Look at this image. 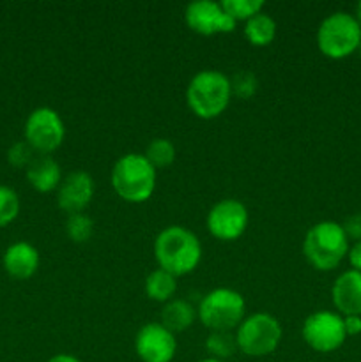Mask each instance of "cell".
Returning a JSON list of instances; mask_svg holds the SVG:
<instances>
[{
  "instance_id": "5",
  "label": "cell",
  "mask_w": 361,
  "mask_h": 362,
  "mask_svg": "<svg viewBox=\"0 0 361 362\" xmlns=\"http://www.w3.org/2000/svg\"><path fill=\"white\" fill-rule=\"evenodd\" d=\"M317 45L324 55L343 59L356 52L361 45V23L345 11L331 13L319 25Z\"/></svg>"
},
{
  "instance_id": "13",
  "label": "cell",
  "mask_w": 361,
  "mask_h": 362,
  "mask_svg": "<svg viewBox=\"0 0 361 362\" xmlns=\"http://www.w3.org/2000/svg\"><path fill=\"white\" fill-rule=\"evenodd\" d=\"M94 197V180L84 170H74L62 179L57 193V200L62 211L78 214L91 204Z\"/></svg>"
},
{
  "instance_id": "24",
  "label": "cell",
  "mask_w": 361,
  "mask_h": 362,
  "mask_svg": "<svg viewBox=\"0 0 361 362\" xmlns=\"http://www.w3.org/2000/svg\"><path fill=\"white\" fill-rule=\"evenodd\" d=\"M230 88H232V95H237L239 99H250L257 92L258 80L255 76V73H251V71H237L230 78Z\"/></svg>"
},
{
  "instance_id": "7",
  "label": "cell",
  "mask_w": 361,
  "mask_h": 362,
  "mask_svg": "<svg viewBox=\"0 0 361 362\" xmlns=\"http://www.w3.org/2000/svg\"><path fill=\"white\" fill-rule=\"evenodd\" d=\"M282 334V325L273 315L253 313L237 327V349L248 357H265L278 349Z\"/></svg>"
},
{
  "instance_id": "28",
  "label": "cell",
  "mask_w": 361,
  "mask_h": 362,
  "mask_svg": "<svg viewBox=\"0 0 361 362\" xmlns=\"http://www.w3.org/2000/svg\"><path fill=\"white\" fill-rule=\"evenodd\" d=\"M343 327H345L347 336H356L361 332V317L357 315H350V317L343 318Z\"/></svg>"
},
{
  "instance_id": "8",
  "label": "cell",
  "mask_w": 361,
  "mask_h": 362,
  "mask_svg": "<svg viewBox=\"0 0 361 362\" xmlns=\"http://www.w3.org/2000/svg\"><path fill=\"white\" fill-rule=\"evenodd\" d=\"M304 343L315 352L329 354L338 350L345 341L343 318L331 311H315L303 322L301 329Z\"/></svg>"
},
{
  "instance_id": "6",
  "label": "cell",
  "mask_w": 361,
  "mask_h": 362,
  "mask_svg": "<svg viewBox=\"0 0 361 362\" xmlns=\"http://www.w3.org/2000/svg\"><path fill=\"white\" fill-rule=\"evenodd\" d=\"M244 310L246 304L239 292L232 288H214L200 300L197 315L211 331H232L243 322Z\"/></svg>"
},
{
  "instance_id": "25",
  "label": "cell",
  "mask_w": 361,
  "mask_h": 362,
  "mask_svg": "<svg viewBox=\"0 0 361 362\" xmlns=\"http://www.w3.org/2000/svg\"><path fill=\"white\" fill-rule=\"evenodd\" d=\"M20 212V200L11 187L0 186V226L13 221Z\"/></svg>"
},
{
  "instance_id": "26",
  "label": "cell",
  "mask_w": 361,
  "mask_h": 362,
  "mask_svg": "<svg viewBox=\"0 0 361 362\" xmlns=\"http://www.w3.org/2000/svg\"><path fill=\"white\" fill-rule=\"evenodd\" d=\"M34 148L28 141H16L13 147L7 152V159L13 166L16 168H23V166H28L32 161H34Z\"/></svg>"
},
{
  "instance_id": "1",
  "label": "cell",
  "mask_w": 361,
  "mask_h": 362,
  "mask_svg": "<svg viewBox=\"0 0 361 362\" xmlns=\"http://www.w3.org/2000/svg\"><path fill=\"white\" fill-rule=\"evenodd\" d=\"M154 255L159 269L177 276L190 274L202 258L198 237L184 226L172 225L158 233L154 240Z\"/></svg>"
},
{
  "instance_id": "18",
  "label": "cell",
  "mask_w": 361,
  "mask_h": 362,
  "mask_svg": "<svg viewBox=\"0 0 361 362\" xmlns=\"http://www.w3.org/2000/svg\"><path fill=\"white\" fill-rule=\"evenodd\" d=\"M177 290L176 276L163 269H156L145 279V293L149 299L159 300V303H168Z\"/></svg>"
},
{
  "instance_id": "20",
  "label": "cell",
  "mask_w": 361,
  "mask_h": 362,
  "mask_svg": "<svg viewBox=\"0 0 361 362\" xmlns=\"http://www.w3.org/2000/svg\"><path fill=\"white\" fill-rule=\"evenodd\" d=\"M205 349L211 354V359L227 361L237 352L236 334L230 331H212L205 339Z\"/></svg>"
},
{
  "instance_id": "9",
  "label": "cell",
  "mask_w": 361,
  "mask_h": 362,
  "mask_svg": "<svg viewBox=\"0 0 361 362\" xmlns=\"http://www.w3.org/2000/svg\"><path fill=\"white\" fill-rule=\"evenodd\" d=\"M64 136H66V127L62 117L48 106L35 108L25 122V138L32 148L41 154H48L59 148Z\"/></svg>"
},
{
  "instance_id": "4",
  "label": "cell",
  "mask_w": 361,
  "mask_h": 362,
  "mask_svg": "<svg viewBox=\"0 0 361 362\" xmlns=\"http://www.w3.org/2000/svg\"><path fill=\"white\" fill-rule=\"evenodd\" d=\"M349 253V237L335 221H321L311 226L303 240V255L319 271H331Z\"/></svg>"
},
{
  "instance_id": "11",
  "label": "cell",
  "mask_w": 361,
  "mask_h": 362,
  "mask_svg": "<svg viewBox=\"0 0 361 362\" xmlns=\"http://www.w3.org/2000/svg\"><path fill=\"white\" fill-rule=\"evenodd\" d=\"M134 352L142 362H172L177 352V339L165 325L151 322L134 336Z\"/></svg>"
},
{
  "instance_id": "19",
  "label": "cell",
  "mask_w": 361,
  "mask_h": 362,
  "mask_svg": "<svg viewBox=\"0 0 361 362\" xmlns=\"http://www.w3.org/2000/svg\"><path fill=\"white\" fill-rule=\"evenodd\" d=\"M244 35L248 41L255 46H265L275 39L276 35V21L269 14L258 13L246 20L244 25Z\"/></svg>"
},
{
  "instance_id": "33",
  "label": "cell",
  "mask_w": 361,
  "mask_h": 362,
  "mask_svg": "<svg viewBox=\"0 0 361 362\" xmlns=\"http://www.w3.org/2000/svg\"><path fill=\"white\" fill-rule=\"evenodd\" d=\"M356 52H360V53H361V45H360V46H357V49H356Z\"/></svg>"
},
{
  "instance_id": "27",
  "label": "cell",
  "mask_w": 361,
  "mask_h": 362,
  "mask_svg": "<svg viewBox=\"0 0 361 362\" xmlns=\"http://www.w3.org/2000/svg\"><path fill=\"white\" fill-rule=\"evenodd\" d=\"M343 232H345L347 237L354 239L356 243H361V212L350 216V218L345 219L343 223Z\"/></svg>"
},
{
  "instance_id": "32",
  "label": "cell",
  "mask_w": 361,
  "mask_h": 362,
  "mask_svg": "<svg viewBox=\"0 0 361 362\" xmlns=\"http://www.w3.org/2000/svg\"><path fill=\"white\" fill-rule=\"evenodd\" d=\"M198 362H225V361H218V359H211V357H207V359H202Z\"/></svg>"
},
{
  "instance_id": "12",
  "label": "cell",
  "mask_w": 361,
  "mask_h": 362,
  "mask_svg": "<svg viewBox=\"0 0 361 362\" xmlns=\"http://www.w3.org/2000/svg\"><path fill=\"white\" fill-rule=\"evenodd\" d=\"M184 20L191 30L202 35H212L218 32H232L236 20L225 13L222 2L214 0H193L186 6Z\"/></svg>"
},
{
  "instance_id": "31",
  "label": "cell",
  "mask_w": 361,
  "mask_h": 362,
  "mask_svg": "<svg viewBox=\"0 0 361 362\" xmlns=\"http://www.w3.org/2000/svg\"><path fill=\"white\" fill-rule=\"evenodd\" d=\"M356 11H357V21H360V23H361V2H360V4H357Z\"/></svg>"
},
{
  "instance_id": "2",
  "label": "cell",
  "mask_w": 361,
  "mask_h": 362,
  "mask_svg": "<svg viewBox=\"0 0 361 362\" xmlns=\"http://www.w3.org/2000/svg\"><path fill=\"white\" fill-rule=\"evenodd\" d=\"M232 98L230 78L218 69H202L190 80L186 101L191 112L200 119L222 115Z\"/></svg>"
},
{
  "instance_id": "16",
  "label": "cell",
  "mask_w": 361,
  "mask_h": 362,
  "mask_svg": "<svg viewBox=\"0 0 361 362\" xmlns=\"http://www.w3.org/2000/svg\"><path fill=\"white\" fill-rule=\"evenodd\" d=\"M27 179L32 184V187L41 191V193L55 189L62 182L59 163L46 154L35 156L34 161L27 166Z\"/></svg>"
},
{
  "instance_id": "14",
  "label": "cell",
  "mask_w": 361,
  "mask_h": 362,
  "mask_svg": "<svg viewBox=\"0 0 361 362\" xmlns=\"http://www.w3.org/2000/svg\"><path fill=\"white\" fill-rule=\"evenodd\" d=\"M333 303L345 317H361V272L347 271L338 276L331 290Z\"/></svg>"
},
{
  "instance_id": "23",
  "label": "cell",
  "mask_w": 361,
  "mask_h": 362,
  "mask_svg": "<svg viewBox=\"0 0 361 362\" xmlns=\"http://www.w3.org/2000/svg\"><path fill=\"white\" fill-rule=\"evenodd\" d=\"M222 7L234 20H250L264 7L262 0H223Z\"/></svg>"
},
{
  "instance_id": "3",
  "label": "cell",
  "mask_w": 361,
  "mask_h": 362,
  "mask_svg": "<svg viewBox=\"0 0 361 362\" xmlns=\"http://www.w3.org/2000/svg\"><path fill=\"white\" fill-rule=\"evenodd\" d=\"M112 186L120 198L140 204L154 193L156 168L144 154L120 156L112 168Z\"/></svg>"
},
{
  "instance_id": "15",
  "label": "cell",
  "mask_w": 361,
  "mask_h": 362,
  "mask_svg": "<svg viewBox=\"0 0 361 362\" xmlns=\"http://www.w3.org/2000/svg\"><path fill=\"white\" fill-rule=\"evenodd\" d=\"M4 267L13 278L27 279L38 271L39 253L32 244L16 243L7 247L4 255Z\"/></svg>"
},
{
  "instance_id": "17",
  "label": "cell",
  "mask_w": 361,
  "mask_h": 362,
  "mask_svg": "<svg viewBox=\"0 0 361 362\" xmlns=\"http://www.w3.org/2000/svg\"><path fill=\"white\" fill-rule=\"evenodd\" d=\"M197 317V310L184 299H173L161 310V322L170 332H183L190 327Z\"/></svg>"
},
{
  "instance_id": "30",
  "label": "cell",
  "mask_w": 361,
  "mask_h": 362,
  "mask_svg": "<svg viewBox=\"0 0 361 362\" xmlns=\"http://www.w3.org/2000/svg\"><path fill=\"white\" fill-rule=\"evenodd\" d=\"M46 362H81L78 357L74 356H69V354H57V356L50 357Z\"/></svg>"
},
{
  "instance_id": "29",
  "label": "cell",
  "mask_w": 361,
  "mask_h": 362,
  "mask_svg": "<svg viewBox=\"0 0 361 362\" xmlns=\"http://www.w3.org/2000/svg\"><path fill=\"white\" fill-rule=\"evenodd\" d=\"M349 260L353 264L354 271L361 272V243H356L349 251Z\"/></svg>"
},
{
  "instance_id": "21",
  "label": "cell",
  "mask_w": 361,
  "mask_h": 362,
  "mask_svg": "<svg viewBox=\"0 0 361 362\" xmlns=\"http://www.w3.org/2000/svg\"><path fill=\"white\" fill-rule=\"evenodd\" d=\"M144 156L154 168H165V166L172 165L176 159V147L166 138H154L152 141H149Z\"/></svg>"
},
{
  "instance_id": "10",
  "label": "cell",
  "mask_w": 361,
  "mask_h": 362,
  "mask_svg": "<svg viewBox=\"0 0 361 362\" xmlns=\"http://www.w3.org/2000/svg\"><path fill=\"white\" fill-rule=\"evenodd\" d=\"M250 214L243 202L236 198H223L212 205L207 214V228L216 239L234 240L239 239L246 230Z\"/></svg>"
},
{
  "instance_id": "22",
  "label": "cell",
  "mask_w": 361,
  "mask_h": 362,
  "mask_svg": "<svg viewBox=\"0 0 361 362\" xmlns=\"http://www.w3.org/2000/svg\"><path fill=\"white\" fill-rule=\"evenodd\" d=\"M66 232L73 243H87L94 233V221L84 212L69 214L66 221Z\"/></svg>"
}]
</instances>
